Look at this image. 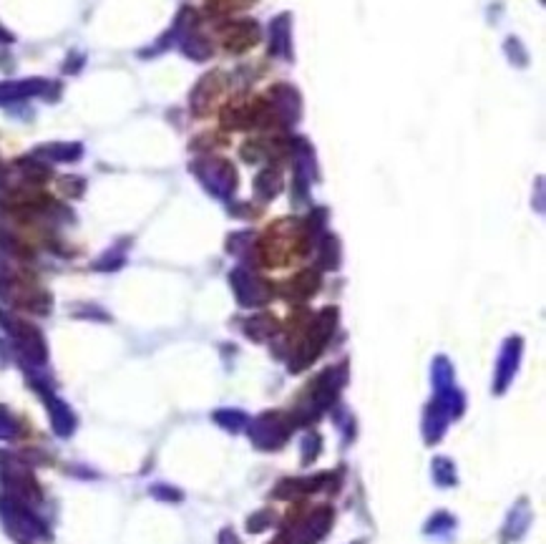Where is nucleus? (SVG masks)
Segmentation results:
<instances>
[{"label":"nucleus","instance_id":"obj_1","mask_svg":"<svg viewBox=\"0 0 546 544\" xmlns=\"http://www.w3.org/2000/svg\"><path fill=\"white\" fill-rule=\"evenodd\" d=\"M330 519H332L330 509H318L307 519L297 522L290 529H285L275 544H318L325 537V532H327Z\"/></svg>","mask_w":546,"mask_h":544},{"label":"nucleus","instance_id":"obj_4","mask_svg":"<svg viewBox=\"0 0 546 544\" xmlns=\"http://www.w3.org/2000/svg\"><path fill=\"white\" fill-rule=\"evenodd\" d=\"M219 544H242L240 537L232 532V529H224L222 534H219Z\"/></svg>","mask_w":546,"mask_h":544},{"label":"nucleus","instance_id":"obj_2","mask_svg":"<svg viewBox=\"0 0 546 544\" xmlns=\"http://www.w3.org/2000/svg\"><path fill=\"white\" fill-rule=\"evenodd\" d=\"M456 526V522L450 519L448 514H436L431 522L426 524V534H441V532H448V529H453Z\"/></svg>","mask_w":546,"mask_h":544},{"label":"nucleus","instance_id":"obj_3","mask_svg":"<svg viewBox=\"0 0 546 544\" xmlns=\"http://www.w3.org/2000/svg\"><path fill=\"white\" fill-rule=\"evenodd\" d=\"M272 524V517L270 512H262L257 514V517H252V519L247 522V526H249V532H262V529H267V526Z\"/></svg>","mask_w":546,"mask_h":544},{"label":"nucleus","instance_id":"obj_5","mask_svg":"<svg viewBox=\"0 0 546 544\" xmlns=\"http://www.w3.org/2000/svg\"><path fill=\"white\" fill-rule=\"evenodd\" d=\"M358 544H360V542H358Z\"/></svg>","mask_w":546,"mask_h":544}]
</instances>
